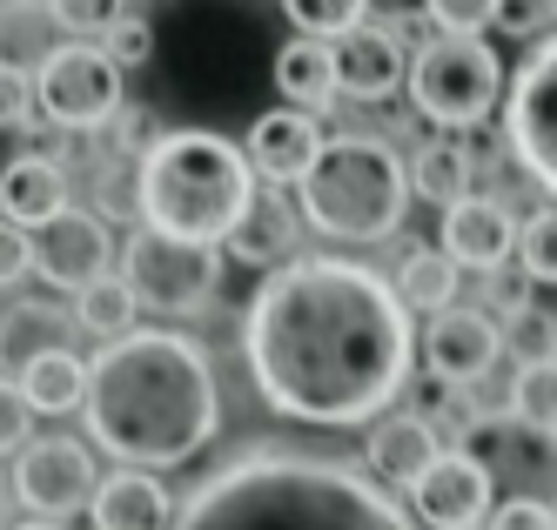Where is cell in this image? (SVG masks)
Wrapping results in <instances>:
<instances>
[{
    "mask_svg": "<svg viewBox=\"0 0 557 530\" xmlns=\"http://www.w3.org/2000/svg\"><path fill=\"white\" fill-rule=\"evenodd\" d=\"M249 383L283 423L370 430L404 396L417 330L389 275L356 256H289L243 316Z\"/></svg>",
    "mask_w": 557,
    "mask_h": 530,
    "instance_id": "cell-1",
    "label": "cell"
},
{
    "mask_svg": "<svg viewBox=\"0 0 557 530\" xmlns=\"http://www.w3.org/2000/svg\"><path fill=\"white\" fill-rule=\"evenodd\" d=\"M88 443L122 470H182L222 430V390L209 349L182 330H135L88 356Z\"/></svg>",
    "mask_w": 557,
    "mask_h": 530,
    "instance_id": "cell-2",
    "label": "cell"
},
{
    "mask_svg": "<svg viewBox=\"0 0 557 530\" xmlns=\"http://www.w3.org/2000/svg\"><path fill=\"white\" fill-rule=\"evenodd\" d=\"M175 530H417L363 470L302 451H249L182 497Z\"/></svg>",
    "mask_w": 557,
    "mask_h": 530,
    "instance_id": "cell-3",
    "label": "cell"
},
{
    "mask_svg": "<svg viewBox=\"0 0 557 530\" xmlns=\"http://www.w3.org/2000/svg\"><path fill=\"white\" fill-rule=\"evenodd\" d=\"M135 209H141V229L154 235L222 249L228 229L256 209V169L243 141H228L215 128H169L135 161Z\"/></svg>",
    "mask_w": 557,
    "mask_h": 530,
    "instance_id": "cell-4",
    "label": "cell"
},
{
    "mask_svg": "<svg viewBox=\"0 0 557 530\" xmlns=\"http://www.w3.org/2000/svg\"><path fill=\"white\" fill-rule=\"evenodd\" d=\"M410 161L396 155L383 135H336L323 141L315 169L296 182V215L349 249L389 242L410 215Z\"/></svg>",
    "mask_w": 557,
    "mask_h": 530,
    "instance_id": "cell-5",
    "label": "cell"
},
{
    "mask_svg": "<svg viewBox=\"0 0 557 530\" xmlns=\"http://www.w3.org/2000/svg\"><path fill=\"white\" fill-rule=\"evenodd\" d=\"M410 108L423 121H436L444 135L484 128V121L504 108V61L484 48V40L436 34L410 54Z\"/></svg>",
    "mask_w": 557,
    "mask_h": 530,
    "instance_id": "cell-6",
    "label": "cell"
},
{
    "mask_svg": "<svg viewBox=\"0 0 557 530\" xmlns=\"http://www.w3.org/2000/svg\"><path fill=\"white\" fill-rule=\"evenodd\" d=\"M34 108H41L54 128H108L114 114L128 108V74L108 61L101 40H61L34 67Z\"/></svg>",
    "mask_w": 557,
    "mask_h": 530,
    "instance_id": "cell-7",
    "label": "cell"
},
{
    "mask_svg": "<svg viewBox=\"0 0 557 530\" xmlns=\"http://www.w3.org/2000/svg\"><path fill=\"white\" fill-rule=\"evenodd\" d=\"M122 275H128V289H135L141 309H154V316H202L215 303V282H222V249L135 229L128 249H122Z\"/></svg>",
    "mask_w": 557,
    "mask_h": 530,
    "instance_id": "cell-8",
    "label": "cell"
},
{
    "mask_svg": "<svg viewBox=\"0 0 557 530\" xmlns=\"http://www.w3.org/2000/svg\"><path fill=\"white\" fill-rule=\"evenodd\" d=\"M504 141L537 188L557 195V34L537 40L504 95Z\"/></svg>",
    "mask_w": 557,
    "mask_h": 530,
    "instance_id": "cell-9",
    "label": "cell"
},
{
    "mask_svg": "<svg viewBox=\"0 0 557 530\" xmlns=\"http://www.w3.org/2000/svg\"><path fill=\"white\" fill-rule=\"evenodd\" d=\"M14 504H27V517H48V523H67L74 510H88L95 491H101V470H95V451L82 436H34L27 451L14 457Z\"/></svg>",
    "mask_w": 557,
    "mask_h": 530,
    "instance_id": "cell-10",
    "label": "cell"
},
{
    "mask_svg": "<svg viewBox=\"0 0 557 530\" xmlns=\"http://www.w3.org/2000/svg\"><path fill=\"white\" fill-rule=\"evenodd\" d=\"M34 275L61 296H82L88 282L114 275V229L101 209H61L48 229H34Z\"/></svg>",
    "mask_w": 557,
    "mask_h": 530,
    "instance_id": "cell-11",
    "label": "cell"
},
{
    "mask_svg": "<svg viewBox=\"0 0 557 530\" xmlns=\"http://www.w3.org/2000/svg\"><path fill=\"white\" fill-rule=\"evenodd\" d=\"M410 510L423 530H484L491 510H497V477L484 457L470 451H444L410 491Z\"/></svg>",
    "mask_w": 557,
    "mask_h": 530,
    "instance_id": "cell-12",
    "label": "cell"
},
{
    "mask_svg": "<svg viewBox=\"0 0 557 530\" xmlns=\"http://www.w3.org/2000/svg\"><path fill=\"white\" fill-rule=\"evenodd\" d=\"M497 356H504V330H497L491 309L457 303L444 316H430L423 362H430V377L444 383V390H476V383L497 370Z\"/></svg>",
    "mask_w": 557,
    "mask_h": 530,
    "instance_id": "cell-13",
    "label": "cell"
},
{
    "mask_svg": "<svg viewBox=\"0 0 557 530\" xmlns=\"http://www.w3.org/2000/svg\"><path fill=\"white\" fill-rule=\"evenodd\" d=\"M323 121L302 114V108H269L249 121V135H243V155H249V169L256 182H283L296 188L309 169H315V155H323Z\"/></svg>",
    "mask_w": 557,
    "mask_h": 530,
    "instance_id": "cell-14",
    "label": "cell"
},
{
    "mask_svg": "<svg viewBox=\"0 0 557 530\" xmlns=\"http://www.w3.org/2000/svg\"><path fill=\"white\" fill-rule=\"evenodd\" d=\"M410 88V48L396 40L389 27L363 21L356 34L336 40V95L343 101H389V95H404Z\"/></svg>",
    "mask_w": 557,
    "mask_h": 530,
    "instance_id": "cell-15",
    "label": "cell"
},
{
    "mask_svg": "<svg viewBox=\"0 0 557 530\" xmlns=\"http://www.w3.org/2000/svg\"><path fill=\"white\" fill-rule=\"evenodd\" d=\"M517 222L510 215V201H497V195H463L457 209H444V242H436V249H444L457 269H504L510 256H517Z\"/></svg>",
    "mask_w": 557,
    "mask_h": 530,
    "instance_id": "cell-16",
    "label": "cell"
},
{
    "mask_svg": "<svg viewBox=\"0 0 557 530\" xmlns=\"http://www.w3.org/2000/svg\"><path fill=\"white\" fill-rule=\"evenodd\" d=\"M436 430L423 410H389V417H376L370 423V457H363V470L383 483V491H417V477L444 457L436 451Z\"/></svg>",
    "mask_w": 557,
    "mask_h": 530,
    "instance_id": "cell-17",
    "label": "cell"
},
{
    "mask_svg": "<svg viewBox=\"0 0 557 530\" xmlns=\"http://www.w3.org/2000/svg\"><path fill=\"white\" fill-rule=\"evenodd\" d=\"M88 517H95V530H175L182 504L169 497V483L154 470H108Z\"/></svg>",
    "mask_w": 557,
    "mask_h": 530,
    "instance_id": "cell-18",
    "label": "cell"
},
{
    "mask_svg": "<svg viewBox=\"0 0 557 530\" xmlns=\"http://www.w3.org/2000/svg\"><path fill=\"white\" fill-rule=\"evenodd\" d=\"M269 81H275V95H283V108H302L315 121L330 114V101H343L336 95V48L330 40H309V34H289L283 48H275Z\"/></svg>",
    "mask_w": 557,
    "mask_h": 530,
    "instance_id": "cell-19",
    "label": "cell"
},
{
    "mask_svg": "<svg viewBox=\"0 0 557 530\" xmlns=\"http://www.w3.org/2000/svg\"><path fill=\"white\" fill-rule=\"evenodd\" d=\"M61 209H74L61 161H48V155H14L8 169H0V215H8L14 229L34 235V229H48Z\"/></svg>",
    "mask_w": 557,
    "mask_h": 530,
    "instance_id": "cell-20",
    "label": "cell"
},
{
    "mask_svg": "<svg viewBox=\"0 0 557 530\" xmlns=\"http://www.w3.org/2000/svg\"><path fill=\"white\" fill-rule=\"evenodd\" d=\"M296 222H302V215L289 209V201H275V195L262 201V195H256V209L228 229L222 256L243 262V269H283V262L296 256Z\"/></svg>",
    "mask_w": 557,
    "mask_h": 530,
    "instance_id": "cell-21",
    "label": "cell"
},
{
    "mask_svg": "<svg viewBox=\"0 0 557 530\" xmlns=\"http://www.w3.org/2000/svg\"><path fill=\"white\" fill-rule=\"evenodd\" d=\"M21 396H27V410L34 417H74L88 403V356H74V349H41L34 362H21Z\"/></svg>",
    "mask_w": 557,
    "mask_h": 530,
    "instance_id": "cell-22",
    "label": "cell"
},
{
    "mask_svg": "<svg viewBox=\"0 0 557 530\" xmlns=\"http://www.w3.org/2000/svg\"><path fill=\"white\" fill-rule=\"evenodd\" d=\"M457 282H463V269L444 256V249H404V262L389 269V289H396V303H404L410 316H444V309H457Z\"/></svg>",
    "mask_w": 557,
    "mask_h": 530,
    "instance_id": "cell-23",
    "label": "cell"
},
{
    "mask_svg": "<svg viewBox=\"0 0 557 530\" xmlns=\"http://www.w3.org/2000/svg\"><path fill=\"white\" fill-rule=\"evenodd\" d=\"M135 316H141V303H135V289H128L122 269L101 275V282H88V289L74 296V330L95 336V343H122V336H135Z\"/></svg>",
    "mask_w": 557,
    "mask_h": 530,
    "instance_id": "cell-24",
    "label": "cell"
},
{
    "mask_svg": "<svg viewBox=\"0 0 557 530\" xmlns=\"http://www.w3.org/2000/svg\"><path fill=\"white\" fill-rule=\"evenodd\" d=\"M470 175H476V161L463 155V141H423L417 155H410V188L423 195V201H444V209H457V201L470 195Z\"/></svg>",
    "mask_w": 557,
    "mask_h": 530,
    "instance_id": "cell-25",
    "label": "cell"
},
{
    "mask_svg": "<svg viewBox=\"0 0 557 530\" xmlns=\"http://www.w3.org/2000/svg\"><path fill=\"white\" fill-rule=\"evenodd\" d=\"M510 423L557 436V356H524L510 377Z\"/></svg>",
    "mask_w": 557,
    "mask_h": 530,
    "instance_id": "cell-26",
    "label": "cell"
},
{
    "mask_svg": "<svg viewBox=\"0 0 557 530\" xmlns=\"http://www.w3.org/2000/svg\"><path fill=\"white\" fill-rule=\"evenodd\" d=\"M41 349H54V316L41 303H21L0 316V370L21 377V362H34Z\"/></svg>",
    "mask_w": 557,
    "mask_h": 530,
    "instance_id": "cell-27",
    "label": "cell"
},
{
    "mask_svg": "<svg viewBox=\"0 0 557 530\" xmlns=\"http://www.w3.org/2000/svg\"><path fill=\"white\" fill-rule=\"evenodd\" d=\"M283 14L296 21V34H309V40H336L343 34H356L370 21V0H283Z\"/></svg>",
    "mask_w": 557,
    "mask_h": 530,
    "instance_id": "cell-28",
    "label": "cell"
},
{
    "mask_svg": "<svg viewBox=\"0 0 557 530\" xmlns=\"http://www.w3.org/2000/svg\"><path fill=\"white\" fill-rule=\"evenodd\" d=\"M517 275L524 282H557V201L517 229Z\"/></svg>",
    "mask_w": 557,
    "mask_h": 530,
    "instance_id": "cell-29",
    "label": "cell"
},
{
    "mask_svg": "<svg viewBox=\"0 0 557 530\" xmlns=\"http://www.w3.org/2000/svg\"><path fill=\"white\" fill-rule=\"evenodd\" d=\"M122 14H128V0H48V21L67 40H101Z\"/></svg>",
    "mask_w": 557,
    "mask_h": 530,
    "instance_id": "cell-30",
    "label": "cell"
},
{
    "mask_svg": "<svg viewBox=\"0 0 557 530\" xmlns=\"http://www.w3.org/2000/svg\"><path fill=\"white\" fill-rule=\"evenodd\" d=\"M423 14L436 21V34L484 40V27H497V0H423Z\"/></svg>",
    "mask_w": 557,
    "mask_h": 530,
    "instance_id": "cell-31",
    "label": "cell"
},
{
    "mask_svg": "<svg viewBox=\"0 0 557 530\" xmlns=\"http://www.w3.org/2000/svg\"><path fill=\"white\" fill-rule=\"evenodd\" d=\"M34 114H41V108H34V67H21V61H0V135L27 128Z\"/></svg>",
    "mask_w": 557,
    "mask_h": 530,
    "instance_id": "cell-32",
    "label": "cell"
},
{
    "mask_svg": "<svg viewBox=\"0 0 557 530\" xmlns=\"http://www.w3.org/2000/svg\"><path fill=\"white\" fill-rule=\"evenodd\" d=\"M101 48H108V61H114V67L128 74V67H141V61L154 54V27H148L141 14H122V21L101 34Z\"/></svg>",
    "mask_w": 557,
    "mask_h": 530,
    "instance_id": "cell-33",
    "label": "cell"
},
{
    "mask_svg": "<svg viewBox=\"0 0 557 530\" xmlns=\"http://www.w3.org/2000/svg\"><path fill=\"white\" fill-rule=\"evenodd\" d=\"M497 27H504L510 40H550L557 0H497Z\"/></svg>",
    "mask_w": 557,
    "mask_h": 530,
    "instance_id": "cell-34",
    "label": "cell"
},
{
    "mask_svg": "<svg viewBox=\"0 0 557 530\" xmlns=\"http://www.w3.org/2000/svg\"><path fill=\"white\" fill-rule=\"evenodd\" d=\"M27 430H34V410H27L21 383H14V377H0V457H21L27 443H34Z\"/></svg>",
    "mask_w": 557,
    "mask_h": 530,
    "instance_id": "cell-35",
    "label": "cell"
},
{
    "mask_svg": "<svg viewBox=\"0 0 557 530\" xmlns=\"http://www.w3.org/2000/svg\"><path fill=\"white\" fill-rule=\"evenodd\" d=\"M484 530H557V510L544 497H504Z\"/></svg>",
    "mask_w": 557,
    "mask_h": 530,
    "instance_id": "cell-36",
    "label": "cell"
},
{
    "mask_svg": "<svg viewBox=\"0 0 557 530\" xmlns=\"http://www.w3.org/2000/svg\"><path fill=\"white\" fill-rule=\"evenodd\" d=\"M21 275H34V235L0 215V289H8V282H21Z\"/></svg>",
    "mask_w": 557,
    "mask_h": 530,
    "instance_id": "cell-37",
    "label": "cell"
},
{
    "mask_svg": "<svg viewBox=\"0 0 557 530\" xmlns=\"http://www.w3.org/2000/svg\"><path fill=\"white\" fill-rule=\"evenodd\" d=\"M8 504H14V483L0 477V523H8Z\"/></svg>",
    "mask_w": 557,
    "mask_h": 530,
    "instance_id": "cell-38",
    "label": "cell"
},
{
    "mask_svg": "<svg viewBox=\"0 0 557 530\" xmlns=\"http://www.w3.org/2000/svg\"><path fill=\"white\" fill-rule=\"evenodd\" d=\"M14 530H67V523H48V517H27V523H14Z\"/></svg>",
    "mask_w": 557,
    "mask_h": 530,
    "instance_id": "cell-39",
    "label": "cell"
},
{
    "mask_svg": "<svg viewBox=\"0 0 557 530\" xmlns=\"http://www.w3.org/2000/svg\"><path fill=\"white\" fill-rule=\"evenodd\" d=\"M550 510H557V497H550Z\"/></svg>",
    "mask_w": 557,
    "mask_h": 530,
    "instance_id": "cell-40",
    "label": "cell"
}]
</instances>
